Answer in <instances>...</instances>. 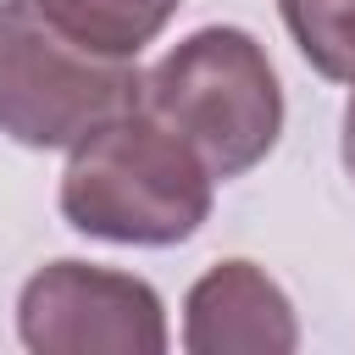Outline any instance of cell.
Wrapping results in <instances>:
<instances>
[{
    "label": "cell",
    "mask_w": 355,
    "mask_h": 355,
    "mask_svg": "<svg viewBox=\"0 0 355 355\" xmlns=\"http://www.w3.org/2000/svg\"><path fill=\"white\" fill-rule=\"evenodd\" d=\"M216 178L144 105L94 122L61 172V216L105 244H183L211 216Z\"/></svg>",
    "instance_id": "cell-1"
},
{
    "label": "cell",
    "mask_w": 355,
    "mask_h": 355,
    "mask_svg": "<svg viewBox=\"0 0 355 355\" xmlns=\"http://www.w3.org/2000/svg\"><path fill=\"white\" fill-rule=\"evenodd\" d=\"M144 105L139 61L78 50L33 0H0V133L28 150H72L94 122Z\"/></svg>",
    "instance_id": "cell-3"
},
{
    "label": "cell",
    "mask_w": 355,
    "mask_h": 355,
    "mask_svg": "<svg viewBox=\"0 0 355 355\" xmlns=\"http://www.w3.org/2000/svg\"><path fill=\"white\" fill-rule=\"evenodd\" d=\"M50 28H61L78 50L105 61H139L144 44L178 17L183 0H33Z\"/></svg>",
    "instance_id": "cell-6"
},
{
    "label": "cell",
    "mask_w": 355,
    "mask_h": 355,
    "mask_svg": "<svg viewBox=\"0 0 355 355\" xmlns=\"http://www.w3.org/2000/svg\"><path fill=\"white\" fill-rule=\"evenodd\" d=\"M17 333L33 355H161L166 305L133 272L50 261L17 294Z\"/></svg>",
    "instance_id": "cell-4"
},
{
    "label": "cell",
    "mask_w": 355,
    "mask_h": 355,
    "mask_svg": "<svg viewBox=\"0 0 355 355\" xmlns=\"http://www.w3.org/2000/svg\"><path fill=\"white\" fill-rule=\"evenodd\" d=\"M288 39L327 83H355V0H277Z\"/></svg>",
    "instance_id": "cell-7"
},
{
    "label": "cell",
    "mask_w": 355,
    "mask_h": 355,
    "mask_svg": "<svg viewBox=\"0 0 355 355\" xmlns=\"http://www.w3.org/2000/svg\"><path fill=\"white\" fill-rule=\"evenodd\" d=\"M144 111L227 183L272 155L283 133V83L255 33L200 28L144 72Z\"/></svg>",
    "instance_id": "cell-2"
},
{
    "label": "cell",
    "mask_w": 355,
    "mask_h": 355,
    "mask_svg": "<svg viewBox=\"0 0 355 355\" xmlns=\"http://www.w3.org/2000/svg\"><path fill=\"white\" fill-rule=\"evenodd\" d=\"M338 155H344V172L355 178V94L344 105V139H338Z\"/></svg>",
    "instance_id": "cell-8"
},
{
    "label": "cell",
    "mask_w": 355,
    "mask_h": 355,
    "mask_svg": "<svg viewBox=\"0 0 355 355\" xmlns=\"http://www.w3.org/2000/svg\"><path fill=\"white\" fill-rule=\"evenodd\" d=\"M189 355H294L300 322L288 294L255 261H216L183 300Z\"/></svg>",
    "instance_id": "cell-5"
}]
</instances>
